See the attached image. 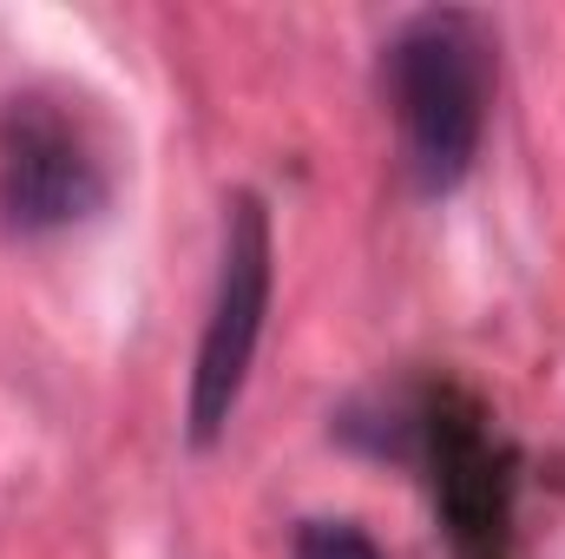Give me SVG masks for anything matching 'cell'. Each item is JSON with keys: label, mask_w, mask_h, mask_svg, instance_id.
I'll return each instance as SVG.
<instances>
[{"label": "cell", "mask_w": 565, "mask_h": 559, "mask_svg": "<svg viewBox=\"0 0 565 559\" xmlns=\"http://www.w3.org/2000/svg\"><path fill=\"white\" fill-rule=\"evenodd\" d=\"M388 99L402 119V158L415 191H454L487 139V99H493V46L473 13H415L388 40Z\"/></svg>", "instance_id": "1"}, {"label": "cell", "mask_w": 565, "mask_h": 559, "mask_svg": "<svg viewBox=\"0 0 565 559\" xmlns=\"http://www.w3.org/2000/svg\"><path fill=\"white\" fill-rule=\"evenodd\" d=\"M270 283H277L270 211H264V198L244 191L224 211L217 289H211V316H204L198 369H191V441L198 447H211L244 402V382H250V362L264 342V316H270Z\"/></svg>", "instance_id": "2"}, {"label": "cell", "mask_w": 565, "mask_h": 559, "mask_svg": "<svg viewBox=\"0 0 565 559\" xmlns=\"http://www.w3.org/2000/svg\"><path fill=\"white\" fill-rule=\"evenodd\" d=\"M289 559H382V547L355 520H302Z\"/></svg>", "instance_id": "4"}, {"label": "cell", "mask_w": 565, "mask_h": 559, "mask_svg": "<svg viewBox=\"0 0 565 559\" xmlns=\"http://www.w3.org/2000/svg\"><path fill=\"white\" fill-rule=\"evenodd\" d=\"M106 204V165L79 119L40 93L0 106V218L20 238L86 224Z\"/></svg>", "instance_id": "3"}]
</instances>
